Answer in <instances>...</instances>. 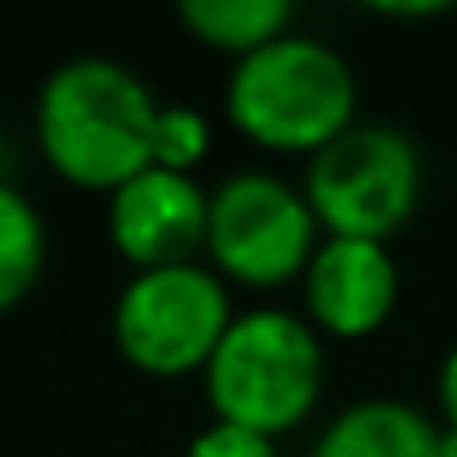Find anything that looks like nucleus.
Instances as JSON below:
<instances>
[{"instance_id": "2", "label": "nucleus", "mask_w": 457, "mask_h": 457, "mask_svg": "<svg viewBox=\"0 0 457 457\" xmlns=\"http://www.w3.org/2000/svg\"><path fill=\"white\" fill-rule=\"evenodd\" d=\"M221 104L241 138L266 153H300L310 162L359 123V79L335 45L290 30L231 64Z\"/></svg>"}, {"instance_id": "5", "label": "nucleus", "mask_w": 457, "mask_h": 457, "mask_svg": "<svg viewBox=\"0 0 457 457\" xmlns=\"http://www.w3.org/2000/svg\"><path fill=\"white\" fill-rule=\"evenodd\" d=\"M300 187L325 237L394 241L423 197V158L403 129L359 119L305 162Z\"/></svg>"}, {"instance_id": "3", "label": "nucleus", "mask_w": 457, "mask_h": 457, "mask_svg": "<svg viewBox=\"0 0 457 457\" xmlns=\"http://www.w3.org/2000/svg\"><path fill=\"white\" fill-rule=\"evenodd\" d=\"M325 374V335L295 310L256 305L231 320L202 384L221 423L280 437L320 408Z\"/></svg>"}, {"instance_id": "6", "label": "nucleus", "mask_w": 457, "mask_h": 457, "mask_svg": "<svg viewBox=\"0 0 457 457\" xmlns=\"http://www.w3.org/2000/svg\"><path fill=\"white\" fill-rule=\"evenodd\" d=\"M231 320L237 310L227 280L202 261L133 270L113 300V345L143 374L182 378L212 364Z\"/></svg>"}, {"instance_id": "12", "label": "nucleus", "mask_w": 457, "mask_h": 457, "mask_svg": "<svg viewBox=\"0 0 457 457\" xmlns=\"http://www.w3.org/2000/svg\"><path fill=\"white\" fill-rule=\"evenodd\" d=\"M212 148V123L192 104H162L158 133H153V162L172 172H192Z\"/></svg>"}, {"instance_id": "14", "label": "nucleus", "mask_w": 457, "mask_h": 457, "mask_svg": "<svg viewBox=\"0 0 457 457\" xmlns=\"http://www.w3.org/2000/svg\"><path fill=\"white\" fill-rule=\"evenodd\" d=\"M433 394H437V423H443L447 433H457V339L447 345L443 364H437Z\"/></svg>"}, {"instance_id": "1", "label": "nucleus", "mask_w": 457, "mask_h": 457, "mask_svg": "<svg viewBox=\"0 0 457 457\" xmlns=\"http://www.w3.org/2000/svg\"><path fill=\"white\" fill-rule=\"evenodd\" d=\"M162 104L119 60H64L35 99V138L64 182L113 192L153 168V133Z\"/></svg>"}, {"instance_id": "8", "label": "nucleus", "mask_w": 457, "mask_h": 457, "mask_svg": "<svg viewBox=\"0 0 457 457\" xmlns=\"http://www.w3.org/2000/svg\"><path fill=\"white\" fill-rule=\"evenodd\" d=\"M300 290L305 320L325 339H369L394 320L403 276L388 241L325 237L300 276Z\"/></svg>"}, {"instance_id": "7", "label": "nucleus", "mask_w": 457, "mask_h": 457, "mask_svg": "<svg viewBox=\"0 0 457 457\" xmlns=\"http://www.w3.org/2000/svg\"><path fill=\"white\" fill-rule=\"evenodd\" d=\"M207 212L212 192L192 172L153 162L109 192V241L133 270L182 266L207 251Z\"/></svg>"}, {"instance_id": "15", "label": "nucleus", "mask_w": 457, "mask_h": 457, "mask_svg": "<svg viewBox=\"0 0 457 457\" xmlns=\"http://www.w3.org/2000/svg\"><path fill=\"white\" fill-rule=\"evenodd\" d=\"M378 15H394V21H413V15H443V0H418V5H374Z\"/></svg>"}, {"instance_id": "16", "label": "nucleus", "mask_w": 457, "mask_h": 457, "mask_svg": "<svg viewBox=\"0 0 457 457\" xmlns=\"http://www.w3.org/2000/svg\"><path fill=\"white\" fill-rule=\"evenodd\" d=\"M447 433V428H443ZM447 457H457V433H447Z\"/></svg>"}, {"instance_id": "4", "label": "nucleus", "mask_w": 457, "mask_h": 457, "mask_svg": "<svg viewBox=\"0 0 457 457\" xmlns=\"http://www.w3.org/2000/svg\"><path fill=\"white\" fill-rule=\"evenodd\" d=\"M325 241L305 187L280 172L246 168L212 187L207 266L246 290H280L305 276Z\"/></svg>"}, {"instance_id": "11", "label": "nucleus", "mask_w": 457, "mask_h": 457, "mask_svg": "<svg viewBox=\"0 0 457 457\" xmlns=\"http://www.w3.org/2000/svg\"><path fill=\"white\" fill-rule=\"evenodd\" d=\"M45 270V221L30 197L0 182V315L35 290Z\"/></svg>"}, {"instance_id": "9", "label": "nucleus", "mask_w": 457, "mask_h": 457, "mask_svg": "<svg viewBox=\"0 0 457 457\" xmlns=\"http://www.w3.org/2000/svg\"><path fill=\"white\" fill-rule=\"evenodd\" d=\"M310 457H447V433L418 403L374 394L339 408Z\"/></svg>"}, {"instance_id": "13", "label": "nucleus", "mask_w": 457, "mask_h": 457, "mask_svg": "<svg viewBox=\"0 0 457 457\" xmlns=\"http://www.w3.org/2000/svg\"><path fill=\"white\" fill-rule=\"evenodd\" d=\"M182 457H280V453H276V437L251 433V428H241V423H221V418H212V423L187 443Z\"/></svg>"}, {"instance_id": "10", "label": "nucleus", "mask_w": 457, "mask_h": 457, "mask_svg": "<svg viewBox=\"0 0 457 457\" xmlns=\"http://www.w3.org/2000/svg\"><path fill=\"white\" fill-rule=\"evenodd\" d=\"M178 21L207 50L246 60V54L266 50L270 40L295 30V5L290 0H182Z\"/></svg>"}]
</instances>
